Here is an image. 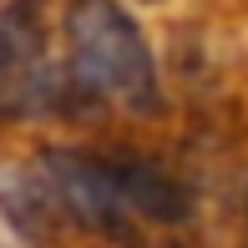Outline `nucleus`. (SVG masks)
Listing matches in <instances>:
<instances>
[{
    "instance_id": "nucleus-2",
    "label": "nucleus",
    "mask_w": 248,
    "mask_h": 248,
    "mask_svg": "<svg viewBox=\"0 0 248 248\" xmlns=\"http://www.w3.org/2000/svg\"><path fill=\"white\" fill-rule=\"evenodd\" d=\"M66 56H71L76 92H86L92 101L127 107V111L157 107V61L127 5H117V0H71V10H66Z\"/></svg>"
},
{
    "instance_id": "nucleus-1",
    "label": "nucleus",
    "mask_w": 248,
    "mask_h": 248,
    "mask_svg": "<svg viewBox=\"0 0 248 248\" xmlns=\"http://www.w3.org/2000/svg\"><path fill=\"white\" fill-rule=\"evenodd\" d=\"M36 187L51 213L107 238H127L137 223L167 228L193 213L183 177L137 152H46L36 162Z\"/></svg>"
}]
</instances>
